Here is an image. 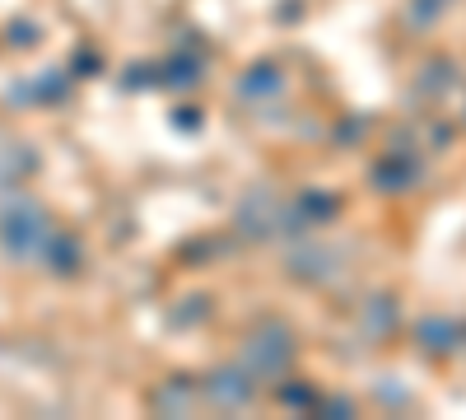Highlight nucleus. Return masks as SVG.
<instances>
[{"mask_svg":"<svg viewBox=\"0 0 466 420\" xmlns=\"http://www.w3.org/2000/svg\"><path fill=\"white\" fill-rule=\"evenodd\" d=\"M52 234H56V229H52L47 210L37 206L33 197L10 192L5 201H0V248H5L10 257H19V261H43Z\"/></svg>","mask_w":466,"mask_h":420,"instance_id":"nucleus-1","label":"nucleus"},{"mask_svg":"<svg viewBox=\"0 0 466 420\" xmlns=\"http://www.w3.org/2000/svg\"><path fill=\"white\" fill-rule=\"evenodd\" d=\"M289 360H294V332L285 323H261L243 346V369L252 378H280Z\"/></svg>","mask_w":466,"mask_h":420,"instance_id":"nucleus-2","label":"nucleus"},{"mask_svg":"<svg viewBox=\"0 0 466 420\" xmlns=\"http://www.w3.org/2000/svg\"><path fill=\"white\" fill-rule=\"evenodd\" d=\"M252 393H257V378H252L248 369H215V374L206 378V397H210L215 406H224V411L248 406Z\"/></svg>","mask_w":466,"mask_h":420,"instance_id":"nucleus-3","label":"nucleus"},{"mask_svg":"<svg viewBox=\"0 0 466 420\" xmlns=\"http://www.w3.org/2000/svg\"><path fill=\"white\" fill-rule=\"evenodd\" d=\"M238 229H243L248 239L280 234V210H276V201H270L266 192H252V197L238 206Z\"/></svg>","mask_w":466,"mask_h":420,"instance_id":"nucleus-4","label":"nucleus"},{"mask_svg":"<svg viewBox=\"0 0 466 420\" xmlns=\"http://www.w3.org/2000/svg\"><path fill=\"white\" fill-rule=\"evenodd\" d=\"M191 397H197V388H191L187 378H164L159 388H149V411L154 415H187Z\"/></svg>","mask_w":466,"mask_h":420,"instance_id":"nucleus-5","label":"nucleus"},{"mask_svg":"<svg viewBox=\"0 0 466 420\" xmlns=\"http://www.w3.org/2000/svg\"><path fill=\"white\" fill-rule=\"evenodd\" d=\"M37 169V159H33V149L28 145H15V140H0V187H10L19 182V178H28Z\"/></svg>","mask_w":466,"mask_h":420,"instance_id":"nucleus-6","label":"nucleus"},{"mask_svg":"<svg viewBox=\"0 0 466 420\" xmlns=\"http://www.w3.org/2000/svg\"><path fill=\"white\" fill-rule=\"evenodd\" d=\"M360 327H364V336H373V341H382L387 332L397 327V303L387 299V294H378V299H369L364 303V318H360Z\"/></svg>","mask_w":466,"mask_h":420,"instance_id":"nucleus-7","label":"nucleus"},{"mask_svg":"<svg viewBox=\"0 0 466 420\" xmlns=\"http://www.w3.org/2000/svg\"><path fill=\"white\" fill-rule=\"evenodd\" d=\"M43 261L52 266L56 276H70L75 266H80V243H75V239L66 234V229H56L52 243H47V252H43Z\"/></svg>","mask_w":466,"mask_h":420,"instance_id":"nucleus-8","label":"nucleus"},{"mask_svg":"<svg viewBox=\"0 0 466 420\" xmlns=\"http://www.w3.org/2000/svg\"><path fill=\"white\" fill-rule=\"evenodd\" d=\"M285 80H280V70L276 66H252L243 80H238V94L243 98H270V94H280Z\"/></svg>","mask_w":466,"mask_h":420,"instance_id":"nucleus-9","label":"nucleus"},{"mask_svg":"<svg viewBox=\"0 0 466 420\" xmlns=\"http://www.w3.org/2000/svg\"><path fill=\"white\" fill-rule=\"evenodd\" d=\"M289 271L303 276V281H322V276L331 271V252H327V248H299V252L289 257Z\"/></svg>","mask_w":466,"mask_h":420,"instance_id":"nucleus-10","label":"nucleus"},{"mask_svg":"<svg viewBox=\"0 0 466 420\" xmlns=\"http://www.w3.org/2000/svg\"><path fill=\"white\" fill-rule=\"evenodd\" d=\"M369 178L382 187V192H401V187L415 178V169H410V164H401L397 155H387V159H378V164H373V173H369Z\"/></svg>","mask_w":466,"mask_h":420,"instance_id":"nucleus-11","label":"nucleus"},{"mask_svg":"<svg viewBox=\"0 0 466 420\" xmlns=\"http://www.w3.org/2000/svg\"><path fill=\"white\" fill-rule=\"evenodd\" d=\"M415 336H420V346H424V351H452L457 327L443 323V318H424V323L415 327Z\"/></svg>","mask_w":466,"mask_h":420,"instance_id":"nucleus-12","label":"nucleus"},{"mask_svg":"<svg viewBox=\"0 0 466 420\" xmlns=\"http://www.w3.org/2000/svg\"><path fill=\"white\" fill-rule=\"evenodd\" d=\"M164 85H177V89H187V85H197V75H201V66L197 61H187V56H173L164 70Z\"/></svg>","mask_w":466,"mask_h":420,"instance_id":"nucleus-13","label":"nucleus"},{"mask_svg":"<svg viewBox=\"0 0 466 420\" xmlns=\"http://www.w3.org/2000/svg\"><path fill=\"white\" fill-rule=\"evenodd\" d=\"M299 210L308 220H331L336 215V197H327V192H299Z\"/></svg>","mask_w":466,"mask_h":420,"instance_id":"nucleus-14","label":"nucleus"},{"mask_svg":"<svg viewBox=\"0 0 466 420\" xmlns=\"http://www.w3.org/2000/svg\"><path fill=\"white\" fill-rule=\"evenodd\" d=\"M280 397H285L289 406H318L313 388H303V384H299V388H294V384H289V388H280Z\"/></svg>","mask_w":466,"mask_h":420,"instance_id":"nucleus-15","label":"nucleus"},{"mask_svg":"<svg viewBox=\"0 0 466 420\" xmlns=\"http://www.w3.org/2000/svg\"><path fill=\"white\" fill-rule=\"evenodd\" d=\"M5 37H10V47H33V37H37V33H33V24H10Z\"/></svg>","mask_w":466,"mask_h":420,"instance_id":"nucleus-16","label":"nucleus"},{"mask_svg":"<svg viewBox=\"0 0 466 420\" xmlns=\"http://www.w3.org/2000/svg\"><path fill=\"white\" fill-rule=\"evenodd\" d=\"M322 411H327V415H350V411H355V406H350V402L340 397V402H322Z\"/></svg>","mask_w":466,"mask_h":420,"instance_id":"nucleus-17","label":"nucleus"},{"mask_svg":"<svg viewBox=\"0 0 466 420\" xmlns=\"http://www.w3.org/2000/svg\"><path fill=\"white\" fill-rule=\"evenodd\" d=\"M177 118V127H187V131H197V112H173Z\"/></svg>","mask_w":466,"mask_h":420,"instance_id":"nucleus-18","label":"nucleus"}]
</instances>
